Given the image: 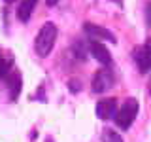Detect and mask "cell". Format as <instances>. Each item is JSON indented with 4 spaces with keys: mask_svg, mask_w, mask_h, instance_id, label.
<instances>
[{
    "mask_svg": "<svg viewBox=\"0 0 151 142\" xmlns=\"http://www.w3.org/2000/svg\"><path fill=\"white\" fill-rule=\"evenodd\" d=\"M55 40H57V27L53 23H45L44 27L40 28V32H38L36 36V51L40 57H47L51 53V49H53L55 46Z\"/></svg>",
    "mask_w": 151,
    "mask_h": 142,
    "instance_id": "obj_1",
    "label": "cell"
},
{
    "mask_svg": "<svg viewBox=\"0 0 151 142\" xmlns=\"http://www.w3.org/2000/svg\"><path fill=\"white\" fill-rule=\"evenodd\" d=\"M138 101L136 99H129L123 106L117 110L115 114V123L117 127H121V129H129L132 125V121L136 120V116H138Z\"/></svg>",
    "mask_w": 151,
    "mask_h": 142,
    "instance_id": "obj_2",
    "label": "cell"
},
{
    "mask_svg": "<svg viewBox=\"0 0 151 142\" xmlns=\"http://www.w3.org/2000/svg\"><path fill=\"white\" fill-rule=\"evenodd\" d=\"M134 59H136V64H138L142 74L149 72L151 70V42L136 47L134 49Z\"/></svg>",
    "mask_w": 151,
    "mask_h": 142,
    "instance_id": "obj_3",
    "label": "cell"
},
{
    "mask_svg": "<svg viewBox=\"0 0 151 142\" xmlns=\"http://www.w3.org/2000/svg\"><path fill=\"white\" fill-rule=\"evenodd\" d=\"M113 85V74L108 66L100 68L96 74H94V80H93V89L96 93H104L106 89H110Z\"/></svg>",
    "mask_w": 151,
    "mask_h": 142,
    "instance_id": "obj_4",
    "label": "cell"
},
{
    "mask_svg": "<svg viewBox=\"0 0 151 142\" xmlns=\"http://www.w3.org/2000/svg\"><path fill=\"white\" fill-rule=\"evenodd\" d=\"M117 110H119V108H117L115 99H102V101H98V104H96V116L100 117V120L115 117Z\"/></svg>",
    "mask_w": 151,
    "mask_h": 142,
    "instance_id": "obj_5",
    "label": "cell"
},
{
    "mask_svg": "<svg viewBox=\"0 0 151 142\" xmlns=\"http://www.w3.org/2000/svg\"><path fill=\"white\" fill-rule=\"evenodd\" d=\"M83 30L87 36L94 38V40H108V42H115V36L111 34L108 28L104 27H98V25H93V23H85L83 25Z\"/></svg>",
    "mask_w": 151,
    "mask_h": 142,
    "instance_id": "obj_6",
    "label": "cell"
},
{
    "mask_svg": "<svg viewBox=\"0 0 151 142\" xmlns=\"http://www.w3.org/2000/svg\"><path fill=\"white\" fill-rule=\"evenodd\" d=\"M89 51H91V55L98 61V63H102V64H106V66L111 64V55H110V51H108L106 46H102L100 42H96V40L89 42Z\"/></svg>",
    "mask_w": 151,
    "mask_h": 142,
    "instance_id": "obj_7",
    "label": "cell"
},
{
    "mask_svg": "<svg viewBox=\"0 0 151 142\" xmlns=\"http://www.w3.org/2000/svg\"><path fill=\"white\" fill-rule=\"evenodd\" d=\"M6 82L9 85V97H12V101H17L19 91H21V74L12 70V74L6 78Z\"/></svg>",
    "mask_w": 151,
    "mask_h": 142,
    "instance_id": "obj_8",
    "label": "cell"
},
{
    "mask_svg": "<svg viewBox=\"0 0 151 142\" xmlns=\"http://www.w3.org/2000/svg\"><path fill=\"white\" fill-rule=\"evenodd\" d=\"M36 4H38V0H23L21 6L17 8V17L21 21H28L32 12H34V8H36Z\"/></svg>",
    "mask_w": 151,
    "mask_h": 142,
    "instance_id": "obj_9",
    "label": "cell"
},
{
    "mask_svg": "<svg viewBox=\"0 0 151 142\" xmlns=\"http://www.w3.org/2000/svg\"><path fill=\"white\" fill-rule=\"evenodd\" d=\"M9 74H12V61H8L6 57L0 53V78L6 80Z\"/></svg>",
    "mask_w": 151,
    "mask_h": 142,
    "instance_id": "obj_10",
    "label": "cell"
},
{
    "mask_svg": "<svg viewBox=\"0 0 151 142\" xmlns=\"http://www.w3.org/2000/svg\"><path fill=\"white\" fill-rule=\"evenodd\" d=\"M102 142H123V138H121V135H119V133H115V131L108 129V131H104Z\"/></svg>",
    "mask_w": 151,
    "mask_h": 142,
    "instance_id": "obj_11",
    "label": "cell"
},
{
    "mask_svg": "<svg viewBox=\"0 0 151 142\" xmlns=\"http://www.w3.org/2000/svg\"><path fill=\"white\" fill-rule=\"evenodd\" d=\"M76 80H72V83H70V89H72V91H79V89H81V85L79 83H74Z\"/></svg>",
    "mask_w": 151,
    "mask_h": 142,
    "instance_id": "obj_12",
    "label": "cell"
},
{
    "mask_svg": "<svg viewBox=\"0 0 151 142\" xmlns=\"http://www.w3.org/2000/svg\"><path fill=\"white\" fill-rule=\"evenodd\" d=\"M147 19H149V23H151V2H149V8H147Z\"/></svg>",
    "mask_w": 151,
    "mask_h": 142,
    "instance_id": "obj_13",
    "label": "cell"
},
{
    "mask_svg": "<svg viewBox=\"0 0 151 142\" xmlns=\"http://www.w3.org/2000/svg\"><path fill=\"white\" fill-rule=\"evenodd\" d=\"M57 2H59V0H47V4H49V6H55Z\"/></svg>",
    "mask_w": 151,
    "mask_h": 142,
    "instance_id": "obj_14",
    "label": "cell"
},
{
    "mask_svg": "<svg viewBox=\"0 0 151 142\" xmlns=\"http://www.w3.org/2000/svg\"><path fill=\"white\" fill-rule=\"evenodd\" d=\"M47 142H53V140H51V138H47Z\"/></svg>",
    "mask_w": 151,
    "mask_h": 142,
    "instance_id": "obj_15",
    "label": "cell"
},
{
    "mask_svg": "<svg viewBox=\"0 0 151 142\" xmlns=\"http://www.w3.org/2000/svg\"><path fill=\"white\" fill-rule=\"evenodd\" d=\"M149 95H151V85H149Z\"/></svg>",
    "mask_w": 151,
    "mask_h": 142,
    "instance_id": "obj_16",
    "label": "cell"
},
{
    "mask_svg": "<svg viewBox=\"0 0 151 142\" xmlns=\"http://www.w3.org/2000/svg\"><path fill=\"white\" fill-rule=\"evenodd\" d=\"M6 2H13V0H6Z\"/></svg>",
    "mask_w": 151,
    "mask_h": 142,
    "instance_id": "obj_17",
    "label": "cell"
}]
</instances>
